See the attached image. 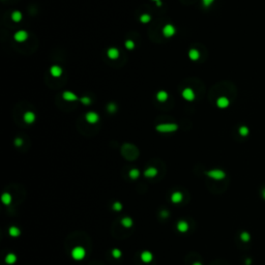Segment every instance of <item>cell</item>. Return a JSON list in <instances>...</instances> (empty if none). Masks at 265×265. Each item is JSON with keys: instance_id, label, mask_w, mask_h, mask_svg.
<instances>
[{"instance_id": "1", "label": "cell", "mask_w": 265, "mask_h": 265, "mask_svg": "<svg viewBox=\"0 0 265 265\" xmlns=\"http://www.w3.org/2000/svg\"><path fill=\"white\" fill-rule=\"evenodd\" d=\"M178 125L175 123H162L156 126V129L160 133H172L177 131Z\"/></svg>"}, {"instance_id": "2", "label": "cell", "mask_w": 265, "mask_h": 265, "mask_svg": "<svg viewBox=\"0 0 265 265\" xmlns=\"http://www.w3.org/2000/svg\"><path fill=\"white\" fill-rule=\"evenodd\" d=\"M206 176H208L211 179L215 180H222L226 177V173L221 170V169H212V170H209V171L205 172Z\"/></svg>"}, {"instance_id": "3", "label": "cell", "mask_w": 265, "mask_h": 265, "mask_svg": "<svg viewBox=\"0 0 265 265\" xmlns=\"http://www.w3.org/2000/svg\"><path fill=\"white\" fill-rule=\"evenodd\" d=\"M70 255H72V258L74 259V260L81 261L85 258L86 251H85V249L82 248V247H75V248L72 250Z\"/></svg>"}, {"instance_id": "4", "label": "cell", "mask_w": 265, "mask_h": 265, "mask_svg": "<svg viewBox=\"0 0 265 265\" xmlns=\"http://www.w3.org/2000/svg\"><path fill=\"white\" fill-rule=\"evenodd\" d=\"M181 95L185 101H188V102L194 101L196 97V94H195V92H194V90L192 89V88H188V87L184 88V89L182 90Z\"/></svg>"}, {"instance_id": "5", "label": "cell", "mask_w": 265, "mask_h": 265, "mask_svg": "<svg viewBox=\"0 0 265 265\" xmlns=\"http://www.w3.org/2000/svg\"><path fill=\"white\" fill-rule=\"evenodd\" d=\"M28 38V32L25 30H19L13 34V40L18 43H23Z\"/></svg>"}, {"instance_id": "6", "label": "cell", "mask_w": 265, "mask_h": 265, "mask_svg": "<svg viewBox=\"0 0 265 265\" xmlns=\"http://www.w3.org/2000/svg\"><path fill=\"white\" fill-rule=\"evenodd\" d=\"M176 32V29L173 25L171 24H167L163 27V34H164L165 37H172Z\"/></svg>"}, {"instance_id": "7", "label": "cell", "mask_w": 265, "mask_h": 265, "mask_svg": "<svg viewBox=\"0 0 265 265\" xmlns=\"http://www.w3.org/2000/svg\"><path fill=\"white\" fill-rule=\"evenodd\" d=\"M85 119H86V121H87L88 123H90V124H94V123H97V121H99V114H97V112L91 111V112H88L87 114H86Z\"/></svg>"}, {"instance_id": "8", "label": "cell", "mask_w": 265, "mask_h": 265, "mask_svg": "<svg viewBox=\"0 0 265 265\" xmlns=\"http://www.w3.org/2000/svg\"><path fill=\"white\" fill-rule=\"evenodd\" d=\"M23 119H24V121L26 123L31 124V123H33L35 121V114L31 111H27L23 115Z\"/></svg>"}, {"instance_id": "9", "label": "cell", "mask_w": 265, "mask_h": 265, "mask_svg": "<svg viewBox=\"0 0 265 265\" xmlns=\"http://www.w3.org/2000/svg\"><path fill=\"white\" fill-rule=\"evenodd\" d=\"M230 105V101L226 97H221L217 99V106L221 109H225Z\"/></svg>"}, {"instance_id": "10", "label": "cell", "mask_w": 265, "mask_h": 265, "mask_svg": "<svg viewBox=\"0 0 265 265\" xmlns=\"http://www.w3.org/2000/svg\"><path fill=\"white\" fill-rule=\"evenodd\" d=\"M62 97H63L64 101H68V102H74L78 99V97L72 91H64L62 93Z\"/></svg>"}, {"instance_id": "11", "label": "cell", "mask_w": 265, "mask_h": 265, "mask_svg": "<svg viewBox=\"0 0 265 265\" xmlns=\"http://www.w3.org/2000/svg\"><path fill=\"white\" fill-rule=\"evenodd\" d=\"M152 259H153V255H152L151 252H149V251H144V252H142V254H141V260H142L144 263L151 262Z\"/></svg>"}, {"instance_id": "12", "label": "cell", "mask_w": 265, "mask_h": 265, "mask_svg": "<svg viewBox=\"0 0 265 265\" xmlns=\"http://www.w3.org/2000/svg\"><path fill=\"white\" fill-rule=\"evenodd\" d=\"M156 174H158V170H156V168H154V167H149V168H147L144 171V176L147 178L156 177Z\"/></svg>"}, {"instance_id": "13", "label": "cell", "mask_w": 265, "mask_h": 265, "mask_svg": "<svg viewBox=\"0 0 265 265\" xmlns=\"http://www.w3.org/2000/svg\"><path fill=\"white\" fill-rule=\"evenodd\" d=\"M107 55L110 59L115 60L119 57V50L116 48H110L109 50L107 51Z\"/></svg>"}, {"instance_id": "14", "label": "cell", "mask_w": 265, "mask_h": 265, "mask_svg": "<svg viewBox=\"0 0 265 265\" xmlns=\"http://www.w3.org/2000/svg\"><path fill=\"white\" fill-rule=\"evenodd\" d=\"M50 74L52 75L53 77L58 78L62 75V68L58 65H53V66H51V68H50Z\"/></svg>"}, {"instance_id": "15", "label": "cell", "mask_w": 265, "mask_h": 265, "mask_svg": "<svg viewBox=\"0 0 265 265\" xmlns=\"http://www.w3.org/2000/svg\"><path fill=\"white\" fill-rule=\"evenodd\" d=\"M188 57H190L191 60H193V61H197L200 58V52L197 49H191V50L188 51Z\"/></svg>"}, {"instance_id": "16", "label": "cell", "mask_w": 265, "mask_h": 265, "mask_svg": "<svg viewBox=\"0 0 265 265\" xmlns=\"http://www.w3.org/2000/svg\"><path fill=\"white\" fill-rule=\"evenodd\" d=\"M182 198H183V196H182V194L180 192H174L171 195V201L172 203L177 204L182 201Z\"/></svg>"}, {"instance_id": "17", "label": "cell", "mask_w": 265, "mask_h": 265, "mask_svg": "<svg viewBox=\"0 0 265 265\" xmlns=\"http://www.w3.org/2000/svg\"><path fill=\"white\" fill-rule=\"evenodd\" d=\"M169 95H168V92L164 91V90H161L156 93V99L161 103H165V102L168 99Z\"/></svg>"}, {"instance_id": "18", "label": "cell", "mask_w": 265, "mask_h": 265, "mask_svg": "<svg viewBox=\"0 0 265 265\" xmlns=\"http://www.w3.org/2000/svg\"><path fill=\"white\" fill-rule=\"evenodd\" d=\"M177 230L181 233H185L188 230V224L185 221H179L177 224Z\"/></svg>"}, {"instance_id": "19", "label": "cell", "mask_w": 265, "mask_h": 265, "mask_svg": "<svg viewBox=\"0 0 265 265\" xmlns=\"http://www.w3.org/2000/svg\"><path fill=\"white\" fill-rule=\"evenodd\" d=\"M120 224L122 227H124V228H131V226H133V224H134V222H133V220H131V217H122V219H121Z\"/></svg>"}, {"instance_id": "20", "label": "cell", "mask_w": 265, "mask_h": 265, "mask_svg": "<svg viewBox=\"0 0 265 265\" xmlns=\"http://www.w3.org/2000/svg\"><path fill=\"white\" fill-rule=\"evenodd\" d=\"M16 262H17V256L15 254L9 253V254L6 255V257H5V263L11 265V264H15Z\"/></svg>"}, {"instance_id": "21", "label": "cell", "mask_w": 265, "mask_h": 265, "mask_svg": "<svg viewBox=\"0 0 265 265\" xmlns=\"http://www.w3.org/2000/svg\"><path fill=\"white\" fill-rule=\"evenodd\" d=\"M9 234L11 237H18L21 234V230L18 227H16V226H13V227H11L9 229Z\"/></svg>"}, {"instance_id": "22", "label": "cell", "mask_w": 265, "mask_h": 265, "mask_svg": "<svg viewBox=\"0 0 265 265\" xmlns=\"http://www.w3.org/2000/svg\"><path fill=\"white\" fill-rule=\"evenodd\" d=\"M11 195L9 193H4L2 194V196H1V201H2V203L4 204V205H9V204L11 203Z\"/></svg>"}, {"instance_id": "23", "label": "cell", "mask_w": 265, "mask_h": 265, "mask_svg": "<svg viewBox=\"0 0 265 265\" xmlns=\"http://www.w3.org/2000/svg\"><path fill=\"white\" fill-rule=\"evenodd\" d=\"M11 20L13 21V22H20L21 20H22V13L19 11H13V13H11Z\"/></svg>"}, {"instance_id": "24", "label": "cell", "mask_w": 265, "mask_h": 265, "mask_svg": "<svg viewBox=\"0 0 265 265\" xmlns=\"http://www.w3.org/2000/svg\"><path fill=\"white\" fill-rule=\"evenodd\" d=\"M238 133H239V135H240V136L247 137L249 134H250V129H249V127H248V126H245V125H242V126L239 127Z\"/></svg>"}, {"instance_id": "25", "label": "cell", "mask_w": 265, "mask_h": 265, "mask_svg": "<svg viewBox=\"0 0 265 265\" xmlns=\"http://www.w3.org/2000/svg\"><path fill=\"white\" fill-rule=\"evenodd\" d=\"M129 176L131 179H137L140 176V171H139L138 169H131L129 173Z\"/></svg>"}, {"instance_id": "26", "label": "cell", "mask_w": 265, "mask_h": 265, "mask_svg": "<svg viewBox=\"0 0 265 265\" xmlns=\"http://www.w3.org/2000/svg\"><path fill=\"white\" fill-rule=\"evenodd\" d=\"M240 239L243 242H249L251 240V234L249 232H247V231H243L240 234Z\"/></svg>"}, {"instance_id": "27", "label": "cell", "mask_w": 265, "mask_h": 265, "mask_svg": "<svg viewBox=\"0 0 265 265\" xmlns=\"http://www.w3.org/2000/svg\"><path fill=\"white\" fill-rule=\"evenodd\" d=\"M151 20V17L148 15V13H143V15L140 16V22L141 23H144V24H146V23H149Z\"/></svg>"}, {"instance_id": "28", "label": "cell", "mask_w": 265, "mask_h": 265, "mask_svg": "<svg viewBox=\"0 0 265 265\" xmlns=\"http://www.w3.org/2000/svg\"><path fill=\"white\" fill-rule=\"evenodd\" d=\"M112 256L114 257L115 259H119L122 256V252L119 249H114V250L112 251Z\"/></svg>"}, {"instance_id": "29", "label": "cell", "mask_w": 265, "mask_h": 265, "mask_svg": "<svg viewBox=\"0 0 265 265\" xmlns=\"http://www.w3.org/2000/svg\"><path fill=\"white\" fill-rule=\"evenodd\" d=\"M112 208L114 211H120L122 209V204L120 202H114L113 205H112Z\"/></svg>"}, {"instance_id": "30", "label": "cell", "mask_w": 265, "mask_h": 265, "mask_svg": "<svg viewBox=\"0 0 265 265\" xmlns=\"http://www.w3.org/2000/svg\"><path fill=\"white\" fill-rule=\"evenodd\" d=\"M124 46H125V48L129 49V50H133V49L135 48V43L133 42V40H126V42H125Z\"/></svg>"}, {"instance_id": "31", "label": "cell", "mask_w": 265, "mask_h": 265, "mask_svg": "<svg viewBox=\"0 0 265 265\" xmlns=\"http://www.w3.org/2000/svg\"><path fill=\"white\" fill-rule=\"evenodd\" d=\"M107 109H108V111H109L110 113H114V112H116L117 107H116V105H115V104H113V103H110L109 105H108Z\"/></svg>"}, {"instance_id": "32", "label": "cell", "mask_w": 265, "mask_h": 265, "mask_svg": "<svg viewBox=\"0 0 265 265\" xmlns=\"http://www.w3.org/2000/svg\"><path fill=\"white\" fill-rule=\"evenodd\" d=\"M81 103L85 106H88L91 104V99H90V97H83L81 99Z\"/></svg>"}, {"instance_id": "33", "label": "cell", "mask_w": 265, "mask_h": 265, "mask_svg": "<svg viewBox=\"0 0 265 265\" xmlns=\"http://www.w3.org/2000/svg\"><path fill=\"white\" fill-rule=\"evenodd\" d=\"M213 2H215V0H202V3H203V5L205 7L210 6Z\"/></svg>"}, {"instance_id": "34", "label": "cell", "mask_w": 265, "mask_h": 265, "mask_svg": "<svg viewBox=\"0 0 265 265\" xmlns=\"http://www.w3.org/2000/svg\"><path fill=\"white\" fill-rule=\"evenodd\" d=\"M22 144H23V140H22V139L17 138L15 140V145H16V146L20 147V146H22Z\"/></svg>"}, {"instance_id": "35", "label": "cell", "mask_w": 265, "mask_h": 265, "mask_svg": "<svg viewBox=\"0 0 265 265\" xmlns=\"http://www.w3.org/2000/svg\"><path fill=\"white\" fill-rule=\"evenodd\" d=\"M161 215H162L163 217H169V212L167 210H163L162 212H161Z\"/></svg>"}, {"instance_id": "36", "label": "cell", "mask_w": 265, "mask_h": 265, "mask_svg": "<svg viewBox=\"0 0 265 265\" xmlns=\"http://www.w3.org/2000/svg\"><path fill=\"white\" fill-rule=\"evenodd\" d=\"M251 263H252V259L251 258H248L247 260H245V264L247 265H251Z\"/></svg>"}, {"instance_id": "37", "label": "cell", "mask_w": 265, "mask_h": 265, "mask_svg": "<svg viewBox=\"0 0 265 265\" xmlns=\"http://www.w3.org/2000/svg\"><path fill=\"white\" fill-rule=\"evenodd\" d=\"M262 197L265 199V188H264V190H263V191H262Z\"/></svg>"}, {"instance_id": "38", "label": "cell", "mask_w": 265, "mask_h": 265, "mask_svg": "<svg viewBox=\"0 0 265 265\" xmlns=\"http://www.w3.org/2000/svg\"><path fill=\"white\" fill-rule=\"evenodd\" d=\"M193 265H202V263L201 262H195Z\"/></svg>"}, {"instance_id": "39", "label": "cell", "mask_w": 265, "mask_h": 265, "mask_svg": "<svg viewBox=\"0 0 265 265\" xmlns=\"http://www.w3.org/2000/svg\"><path fill=\"white\" fill-rule=\"evenodd\" d=\"M152 1H154V2L156 3V2H158V1H161V0H152Z\"/></svg>"}]
</instances>
